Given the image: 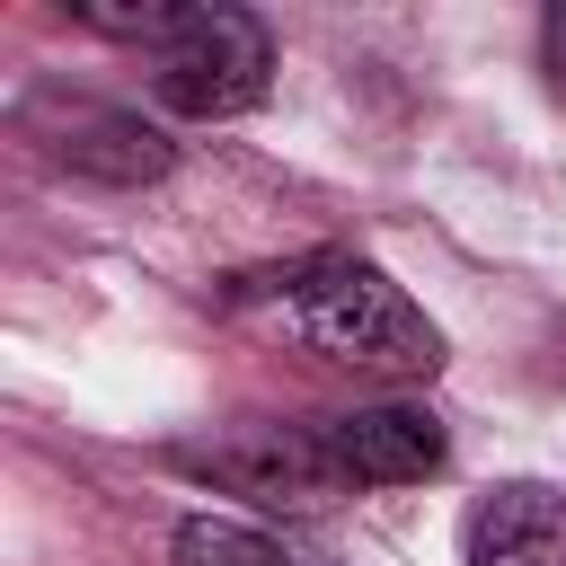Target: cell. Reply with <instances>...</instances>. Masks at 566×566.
<instances>
[{
    "label": "cell",
    "mask_w": 566,
    "mask_h": 566,
    "mask_svg": "<svg viewBox=\"0 0 566 566\" xmlns=\"http://www.w3.org/2000/svg\"><path fill=\"white\" fill-rule=\"evenodd\" d=\"M177 566H310V557H292L274 531H256V522H221V513H195V522H177Z\"/></svg>",
    "instance_id": "cell-7"
},
{
    "label": "cell",
    "mask_w": 566,
    "mask_h": 566,
    "mask_svg": "<svg viewBox=\"0 0 566 566\" xmlns=\"http://www.w3.org/2000/svg\"><path fill=\"white\" fill-rule=\"evenodd\" d=\"M318 442L336 451V469H345L354 486H416V478L442 469V416H433V407H407V398L327 416Z\"/></svg>",
    "instance_id": "cell-5"
},
{
    "label": "cell",
    "mask_w": 566,
    "mask_h": 566,
    "mask_svg": "<svg viewBox=\"0 0 566 566\" xmlns=\"http://www.w3.org/2000/svg\"><path fill=\"white\" fill-rule=\"evenodd\" d=\"M274 88V35L248 9H186L177 35L159 44V97L195 124H230L265 106Z\"/></svg>",
    "instance_id": "cell-2"
},
{
    "label": "cell",
    "mask_w": 566,
    "mask_h": 566,
    "mask_svg": "<svg viewBox=\"0 0 566 566\" xmlns=\"http://www.w3.org/2000/svg\"><path fill=\"white\" fill-rule=\"evenodd\" d=\"M274 318L318 345L327 363L380 371V380H433L442 371V327L371 265V256H301L274 274Z\"/></svg>",
    "instance_id": "cell-1"
},
{
    "label": "cell",
    "mask_w": 566,
    "mask_h": 566,
    "mask_svg": "<svg viewBox=\"0 0 566 566\" xmlns=\"http://www.w3.org/2000/svg\"><path fill=\"white\" fill-rule=\"evenodd\" d=\"M203 469H212L230 495L274 504V513H327L336 495H354V478L336 469V451H327L318 433H283V424L239 433V442H212Z\"/></svg>",
    "instance_id": "cell-3"
},
{
    "label": "cell",
    "mask_w": 566,
    "mask_h": 566,
    "mask_svg": "<svg viewBox=\"0 0 566 566\" xmlns=\"http://www.w3.org/2000/svg\"><path fill=\"white\" fill-rule=\"evenodd\" d=\"M460 557L469 566H566V486H539V478L486 486L460 522Z\"/></svg>",
    "instance_id": "cell-6"
},
{
    "label": "cell",
    "mask_w": 566,
    "mask_h": 566,
    "mask_svg": "<svg viewBox=\"0 0 566 566\" xmlns=\"http://www.w3.org/2000/svg\"><path fill=\"white\" fill-rule=\"evenodd\" d=\"M35 133H44V150H53L62 168L106 177V186H150V177H168V168H177L168 133H159V124H142L133 106H88V97H71V106H44V115H35Z\"/></svg>",
    "instance_id": "cell-4"
},
{
    "label": "cell",
    "mask_w": 566,
    "mask_h": 566,
    "mask_svg": "<svg viewBox=\"0 0 566 566\" xmlns=\"http://www.w3.org/2000/svg\"><path fill=\"white\" fill-rule=\"evenodd\" d=\"M539 53H548V80H557V97H566V9H548V27H539Z\"/></svg>",
    "instance_id": "cell-8"
}]
</instances>
